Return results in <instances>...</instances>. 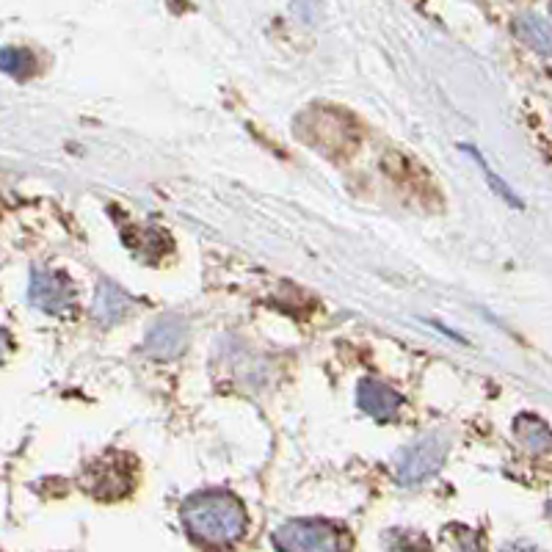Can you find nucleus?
<instances>
[{
	"label": "nucleus",
	"instance_id": "obj_4",
	"mask_svg": "<svg viewBox=\"0 0 552 552\" xmlns=\"http://www.w3.org/2000/svg\"><path fill=\"white\" fill-rule=\"evenodd\" d=\"M83 489L100 500H119L133 489V467L122 453H108L83 475Z\"/></svg>",
	"mask_w": 552,
	"mask_h": 552
},
{
	"label": "nucleus",
	"instance_id": "obj_13",
	"mask_svg": "<svg viewBox=\"0 0 552 552\" xmlns=\"http://www.w3.org/2000/svg\"><path fill=\"white\" fill-rule=\"evenodd\" d=\"M550 514H552V506H550Z\"/></svg>",
	"mask_w": 552,
	"mask_h": 552
},
{
	"label": "nucleus",
	"instance_id": "obj_1",
	"mask_svg": "<svg viewBox=\"0 0 552 552\" xmlns=\"http://www.w3.org/2000/svg\"><path fill=\"white\" fill-rule=\"evenodd\" d=\"M183 525L191 539L210 550H224L246 533V511L230 492H199L183 503Z\"/></svg>",
	"mask_w": 552,
	"mask_h": 552
},
{
	"label": "nucleus",
	"instance_id": "obj_2",
	"mask_svg": "<svg viewBox=\"0 0 552 552\" xmlns=\"http://www.w3.org/2000/svg\"><path fill=\"white\" fill-rule=\"evenodd\" d=\"M274 544L279 552H348V539L340 528L321 519H293L276 528Z\"/></svg>",
	"mask_w": 552,
	"mask_h": 552
},
{
	"label": "nucleus",
	"instance_id": "obj_3",
	"mask_svg": "<svg viewBox=\"0 0 552 552\" xmlns=\"http://www.w3.org/2000/svg\"><path fill=\"white\" fill-rule=\"evenodd\" d=\"M450 450V434L445 431H431L423 439H417L412 448L406 450L398 464V483L414 486V483L426 481L431 475H437L439 467L445 464Z\"/></svg>",
	"mask_w": 552,
	"mask_h": 552
},
{
	"label": "nucleus",
	"instance_id": "obj_12",
	"mask_svg": "<svg viewBox=\"0 0 552 552\" xmlns=\"http://www.w3.org/2000/svg\"><path fill=\"white\" fill-rule=\"evenodd\" d=\"M464 150L470 152L472 158H475V163H478V166H481L483 177H486V180H489V185H492V188H495V194L500 196V199H506L508 205H514V207H517V210H522V199H519V196L514 194V191H511V188H508V185L503 183V180H500V177H497L495 172H492V166H489V163L483 161V158H481V152L475 150V147H464Z\"/></svg>",
	"mask_w": 552,
	"mask_h": 552
},
{
	"label": "nucleus",
	"instance_id": "obj_10",
	"mask_svg": "<svg viewBox=\"0 0 552 552\" xmlns=\"http://www.w3.org/2000/svg\"><path fill=\"white\" fill-rule=\"evenodd\" d=\"M514 34L539 56H552V25L539 14H519L514 20Z\"/></svg>",
	"mask_w": 552,
	"mask_h": 552
},
{
	"label": "nucleus",
	"instance_id": "obj_7",
	"mask_svg": "<svg viewBox=\"0 0 552 552\" xmlns=\"http://www.w3.org/2000/svg\"><path fill=\"white\" fill-rule=\"evenodd\" d=\"M357 403L359 409L376 420H392L401 412V395L392 390L390 384H384L379 379H362L357 390Z\"/></svg>",
	"mask_w": 552,
	"mask_h": 552
},
{
	"label": "nucleus",
	"instance_id": "obj_5",
	"mask_svg": "<svg viewBox=\"0 0 552 552\" xmlns=\"http://www.w3.org/2000/svg\"><path fill=\"white\" fill-rule=\"evenodd\" d=\"M28 299L34 304L36 310L50 312V315H58L64 312L72 304V285L64 274H56V271H34L31 276V288H28Z\"/></svg>",
	"mask_w": 552,
	"mask_h": 552
},
{
	"label": "nucleus",
	"instance_id": "obj_9",
	"mask_svg": "<svg viewBox=\"0 0 552 552\" xmlns=\"http://www.w3.org/2000/svg\"><path fill=\"white\" fill-rule=\"evenodd\" d=\"M514 434H517L519 445L530 453H552V431L550 426L539 420L536 414H519L514 420Z\"/></svg>",
	"mask_w": 552,
	"mask_h": 552
},
{
	"label": "nucleus",
	"instance_id": "obj_11",
	"mask_svg": "<svg viewBox=\"0 0 552 552\" xmlns=\"http://www.w3.org/2000/svg\"><path fill=\"white\" fill-rule=\"evenodd\" d=\"M0 69L6 72V75H12V78H31L36 72V58L31 50H23V47H6L3 53H0Z\"/></svg>",
	"mask_w": 552,
	"mask_h": 552
},
{
	"label": "nucleus",
	"instance_id": "obj_8",
	"mask_svg": "<svg viewBox=\"0 0 552 552\" xmlns=\"http://www.w3.org/2000/svg\"><path fill=\"white\" fill-rule=\"evenodd\" d=\"M133 307V301L127 296L125 290L116 288L111 282H100V288H97V296H94V318L105 326H111V323H119L125 318L127 312Z\"/></svg>",
	"mask_w": 552,
	"mask_h": 552
},
{
	"label": "nucleus",
	"instance_id": "obj_6",
	"mask_svg": "<svg viewBox=\"0 0 552 552\" xmlns=\"http://www.w3.org/2000/svg\"><path fill=\"white\" fill-rule=\"evenodd\" d=\"M188 345V323L177 315H166L152 326L144 340V351L155 359H174Z\"/></svg>",
	"mask_w": 552,
	"mask_h": 552
}]
</instances>
